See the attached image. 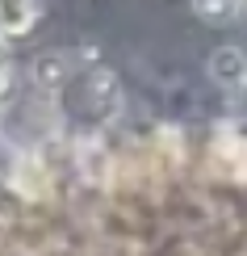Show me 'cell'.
<instances>
[{"label": "cell", "mask_w": 247, "mask_h": 256, "mask_svg": "<svg viewBox=\"0 0 247 256\" xmlns=\"http://www.w3.org/2000/svg\"><path fill=\"white\" fill-rule=\"evenodd\" d=\"M210 76H214V84H222V88H239L247 80V55L239 46H218L210 55Z\"/></svg>", "instance_id": "obj_1"}, {"label": "cell", "mask_w": 247, "mask_h": 256, "mask_svg": "<svg viewBox=\"0 0 247 256\" xmlns=\"http://www.w3.org/2000/svg\"><path fill=\"white\" fill-rule=\"evenodd\" d=\"M67 76H71V59L63 55V50H46V55H38L34 68H29V80H34V88H42V92L63 88Z\"/></svg>", "instance_id": "obj_2"}, {"label": "cell", "mask_w": 247, "mask_h": 256, "mask_svg": "<svg viewBox=\"0 0 247 256\" xmlns=\"http://www.w3.org/2000/svg\"><path fill=\"white\" fill-rule=\"evenodd\" d=\"M34 0H4V8H0V34L4 38H17V34H29L34 30Z\"/></svg>", "instance_id": "obj_3"}, {"label": "cell", "mask_w": 247, "mask_h": 256, "mask_svg": "<svg viewBox=\"0 0 247 256\" xmlns=\"http://www.w3.org/2000/svg\"><path fill=\"white\" fill-rule=\"evenodd\" d=\"M8 180H13V189H17L21 198H42V194H46V176H42L38 160H21L17 172L8 176Z\"/></svg>", "instance_id": "obj_4"}, {"label": "cell", "mask_w": 247, "mask_h": 256, "mask_svg": "<svg viewBox=\"0 0 247 256\" xmlns=\"http://www.w3.org/2000/svg\"><path fill=\"white\" fill-rule=\"evenodd\" d=\"M235 8H239V0H193V13H197L201 21H210V26L231 21Z\"/></svg>", "instance_id": "obj_5"}, {"label": "cell", "mask_w": 247, "mask_h": 256, "mask_svg": "<svg viewBox=\"0 0 247 256\" xmlns=\"http://www.w3.org/2000/svg\"><path fill=\"white\" fill-rule=\"evenodd\" d=\"M8 42H4V34H0V101L8 97V88H13V72H8Z\"/></svg>", "instance_id": "obj_6"}, {"label": "cell", "mask_w": 247, "mask_h": 256, "mask_svg": "<svg viewBox=\"0 0 247 256\" xmlns=\"http://www.w3.org/2000/svg\"><path fill=\"white\" fill-rule=\"evenodd\" d=\"M239 97H243V101H247V80H243V84H239Z\"/></svg>", "instance_id": "obj_7"}, {"label": "cell", "mask_w": 247, "mask_h": 256, "mask_svg": "<svg viewBox=\"0 0 247 256\" xmlns=\"http://www.w3.org/2000/svg\"><path fill=\"white\" fill-rule=\"evenodd\" d=\"M0 8H4V0H0Z\"/></svg>", "instance_id": "obj_8"}, {"label": "cell", "mask_w": 247, "mask_h": 256, "mask_svg": "<svg viewBox=\"0 0 247 256\" xmlns=\"http://www.w3.org/2000/svg\"><path fill=\"white\" fill-rule=\"evenodd\" d=\"M243 13H247V4H243Z\"/></svg>", "instance_id": "obj_9"}]
</instances>
